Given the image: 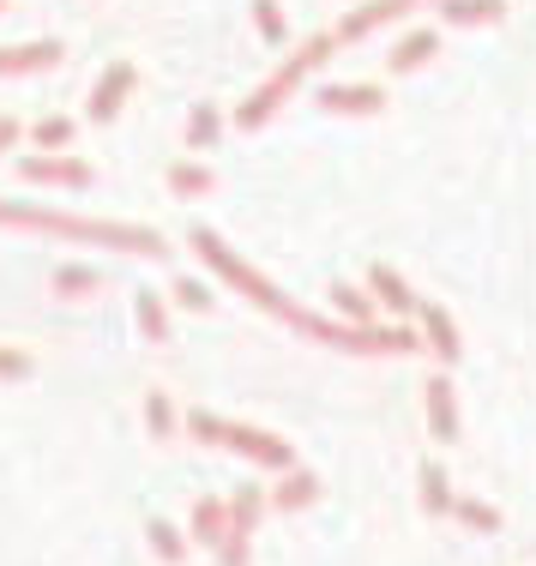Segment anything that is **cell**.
<instances>
[{
    "mask_svg": "<svg viewBox=\"0 0 536 566\" xmlns=\"http://www.w3.org/2000/svg\"><path fill=\"white\" fill-rule=\"evenodd\" d=\"M0 223L7 229H36V235H61L78 248H115V253H139V260H164L169 241L145 223H109V218H73V211H49V206H24V199H0Z\"/></svg>",
    "mask_w": 536,
    "mask_h": 566,
    "instance_id": "1",
    "label": "cell"
},
{
    "mask_svg": "<svg viewBox=\"0 0 536 566\" xmlns=\"http://www.w3.org/2000/svg\"><path fill=\"white\" fill-rule=\"evenodd\" d=\"M332 49H338V43H332V31H314V36H307V43L296 49V55H290L272 78H265V85H253V91H248V103L235 109V127H241V133H260L265 120L284 109L290 97H296L302 78L314 73V66H326V61H332Z\"/></svg>",
    "mask_w": 536,
    "mask_h": 566,
    "instance_id": "2",
    "label": "cell"
},
{
    "mask_svg": "<svg viewBox=\"0 0 536 566\" xmlns=\"http://www.w3.org/2000/svg\"><path fill=\"white\" fill-rule=\"evenodd\" d=\"M133 85H139V66H133V61H109V66H103L97 85H91V103H85V120H91V127H109V120L127 109Z\"/></svg>",
    "mask_w": 536,
    "mask_h": 566,
    "instance_id": "3",
    "label": "cell"
},
{
    "mask_svg": "<svg viewBox=\"0 0 536 566\" xmlns=\"http://www.w3.org/2000/svg\"><path fill=\"white\" fill-rule=\"evenodd\" d=\"M223 447L241 452L248 464H260V470H296V447L290 440H277V434H265V428H248V422H230V434H223Z\"/></svg>",
    "mask_w": 536,
    "mask_h": 566,
    "instance_id": "4",
    "label": "cell"
},
{
    "mask_svg": "<svg viewBox=\"0 0 536 566\" xmlns=\"http://www.w3.org/2000/svg\"><path fill=\"white\" fill-rule=\"evenodd\" d=\"M19 181H31V187H73V193H85L91 181H97V169L85 164V157H19Z\"/></svg>",
    "mask_w": 536,
    "mask_h": 566,
    "instance_id": "5",
    "label": "cell"
},
{
    "mask_svg": "<svg viewBox=\"0 0 536 566\" xmlns=\"http://www.w3.org/2000/svg\"><path fill=\"white\" fill-rule=\"evenodd\" d=\"M410 7H417V0H368V7H350L338 24H332V43H361V36H374L380 24L404 19Z\"/></svg>",
    "mask_w": 536,
    "mask_h": 566,
    "instance_id": "6",
    "label": "cell"
},
{
    "mask_svg": "<svg viewBox=\"0 0 536 566\" xmlns=\"http://www.w3.org/2000/svg\"><path fill=\"white\" fill-rule=\"evenodd\" d=\"M417 338H422V349H434L440 356V368H452V361L464 356V344H459V326H452V314L440 302H417Z\"/></svg>",
    "mask_w": 536,
    "mask_h": 566,
    "instance_id": "7",
    "label": "cell"
},
{
    "mask_svg": "<svg viewBox=\"0 0 536 566\" xmlns=\"http://www.w3.org/2000/svg\"><path fill=\"white\" fill-rule=\"evenodd\" d=\"M61 61H66V49L55 43V36H43V43H12V49H0V78H31V73H55Z\"/></svg>",
    "mask_w": 536,
    "mask_h": 566,
    "instance_id": "8",
    "label": "cell"
},
{
    "mask_svg": "<svg viewBox=\"0 0 536 566\" xmlns=\"http://www.w3.org/2000/svg\"><path fill=\"white\" fill-rule=\"evenodd\" d=\"M422 403H428V434H434L440 447H452V440H459V392H452L446 374H434V380L422 386Z\"/></svg>",
    "mask_w": 536,
    "mask_h": 566,
    "instance_id": "9",
    "label": "cell"
},
{
    "mask_svg": "<svg viewBox=\"0 0 536 566\" xmlns=\"http://www.w3.org/2000/svg\"><path fill=\"white\" fill-rule=\"evenodd\" d=\"M314 103L326 115H380L386 109V91L380 85H319Z\"/></svg>",
    "mask_w": 536,
    "mask_h": 566,
    "instance_id": "10",
    "label": "cell"
},
{
    "mask_svg": "<svg viewBox=\"0 0 536 566\" xmlns=\"http://www.w3.org/2000/svg\"><path fill=\"white\" fill-rule=\"evenodd\" d=\"M368 295L386 314H417V302H422V295H410V283L398 277L392 265H368Z\"/></svg>",
    "mask_w": 536,
    "mask_h": 566,
    "instance_id": "11",
    "label": "cell"
},
{
    "mask_svg": "<svg viewBox=\"0 0 536 566\" xmlns=\"http://www.w3.org/2000/svg\"><path fill=\"white\" fill-rule=\"evenodd\" d=\"M319 501V476H314V470H284V476H277V489L272 494H265V506H277V512H307V506H314Z\"/></svg>",
    "mask_w": 536,
    "mask_h": 566,
    "instance_id": "12",
    "label": "cell"
},
{
    "mask_svg": "<svg viewBox=\"0 0 536 566\" xmlns=\"http://www.w3.org/2000/svg\"><path fill=\"white\" fill-rule=\"evenodd\" d=\"M434 55H440V31H410V36H398V43H392L386 66L404 78V73H422V66L434 61Z\"/></svg>",
    "mask_w": 536,
    "mask_h": 566,
    "instance_id": "13",
    "label": "cell"
},
{
    "mask_svg": "<svg viewBox=\"0 0 536 566\" xmlns=\"http://www.w3.org/2000/svg\"><path fill=\"white\" fill-rule=\"evenodd\" d=\"M434 7H440V24H459V31L506 19V0H434Z\"/></svg>",
    "mask_w": 536,
    "mask_h": 566,
    "instance_id": "14",
    "label": "cell"
},
{
    "mask_svg": "<svg viewBox=\"0 0 536 566\" xmlns=\"http://www.w3.org/2000/svg\"><path fill=\"white\" fill-rule=\"evenodd\" d=\"M49 290H55L61 302H85V295H97V290H103V272H97V265L66 260V265H55V272H49Z\"/></svg>",
    "mask_w": 536,
    "mask_h": 566,
    "instance_id": "15",
    "label": "cell"
},
{
    "mask_svg": "<svg viewBox=\"0 0 536 566\" xmlns=\"http://www.w3.org/2000/svg\"><path fill=\"white\" fill-rule=\"evenodd\" d=\"M332 314H338V326H380V307H374L368 290H356V283H332Z\"/></svg>",
    "mask_w": 536,
    "mask_h": 566,
    "instance_id": "16",
    "label": "cell"
},
{
    "mask_svg": "<svg viewBox=\"0 0 536 566\" xmlns=\"http://www.w3.org/2000/svg\"><path fill=\"white\" fill-rule=\"evenodd\" d=\"M133 319H139L145 344H169V307L157 290H133Z\"/></svg>",
    "mask_w": 536,
    "mask_h": 566,
    "instance_id": "17",
    "label": "cell"
},
{
    "mask_svg": "<svg viewBox=\"0 0 536 566\" xmlns=\"http://www.w3.org/2000/svg\"><path fill=\"white\" fill-rule=\"evenodd\" d=\"M169 193L176 199H206V193H218V169H206V164H169Z\"/></svg>",
    "mask_w": 536,
    "mask_h": 566,
    "instance_id": "18",
    "label": "cell"
},
{
    "mask_svg": "<svg viewBox=\"0 0 536 566\" xmlns=\"http://www.w3.org/2000/svg\"><path fill=\"white\" fill-rule=\"evenodd\" d=\"M181 139H187V151H211V145L223 139V109H218V103H193Z\"/></svg>",
    "mask_w": 536,
    "mask_h": 566,
    "instance_id": "19",
    "label": "cell"
},
{
    "mask_svg": "<svg viewBox=\"0 0 536 566\" xmlns=\"http://www.w3.org/2000/svg\"><path fill=\"white\" fill-rule=\"evenodd\" d=\"M223 512H230V531L235 536H253V524L265 518V489H253V482H248V489H235L230 501H223Z\"/></svg>",
    "mask_w": 536,
    "mask_h": 566,
    "instance_id": "20",
    "label": "cell"
},
{
    "mask_svg": "<svg viewBox=\"0 0 536 566\" xmlns=\"http://www.w3.org/2000/svg\"><path fill=\"white\" fill-rule=\"evenodd\" d=\"M223 531H230V512H223V494H206V501L193 506V543L218 548Z\"/></svg>",
    "mask_w": 536,
    "mask_h": 566,
    "instance_id": "21",
    "label": "cell"
},
{
    "mask_svg": "<svg viewBox=\"0 0 536 566\" xmlns=\"http://www.w3.org/2000/svg\"><path fill=\"white\" fill-rule=\"evenodd\" d=\"M73 120H66V115H43V120H36V127H31V151L36 157H61L66 151V145H73Z\"/></svg>",
    "mask_w": 536,
    "mask_h": 566,
    "instance_id": "22",
    "label": "cell"
},
{
    "mask_svg": "<svg viewBox=\"0 0 536 566\" xmlns=\"http://www.w3.org/2000/svg\"><path fill=\"white\" fill-rule=\"evenodd\" d=\"M417 482H422V512H434V518H440V512H452V501H459V494H452V476L434 464V458L417 470Z\"/></svg>",
    "mask_w": 536,
    "mask_h": 566,
    "instance_id": "23",
    "label": "cell"
},
{
    "mask_svg": "<svg viewBox=\"0 0 536 566\" xmlns=\"http://www.w3.org/2000/svg\"><path fill=\"white\" fill-rule=\"evenodd\" d=\"M452 518H459L464 531H476V536H494V531H501V506L476 501V494H459V501H452Z\"/></svg>",
    "mask_w": 536,
    "mask_h": 566,
    "instance_id": "24",
    "label": "cell"
},
{
    "mask_svg": "<svg viewBox=\"0 0 536 566\" xmlns=\"http://www.w3.org/2000/svg\"><path fill=\"white\" fill-rule=\"evenodd\" d=\"M145 543H151V555H157V560H169V566H181V560H187V536H181L169 518H151V524H145Z\"/></svg>",
    "mask_w": 536,
    "mask_h": 566,
    "instance_id": "25",
    "label": "cell"
},
{
    "mask_svg": "<svg viewBox=\"0 0 536 566\" xmlns=\"http://www.w3.org/2000/svg\"><path fill=\"white\" fill-rule=\"evenodd\" d=\"M253 31H260L265 43H272V49H284V43H290L284 7H277V0H253Z\"/></svg>",
    "mask_w": 536,
    "mask_h": 566,
    "instance_id": "26",
    "label": "cell"
},
{
    "mask_svg": "<svg viewBox=\"0 0 536 566\" xmlns=\"http://www.w3.org/2000/svg\"><path fill=\"white\" fill-rule=\"evenodd\" d=\"M145 428H151V440H176V403H169V392H145Z\"/></svg>",
    "mask_w": 536,
    "mask_h": 566,
    "instance_id": "27",
    "label": "cell"
},
{
    "mask_svg": "<svg viewBox=\"0 0 536 566\" xmlns=\"http://www.w3.org/2000/svg\"><path fill=\"white\" fill-rule=\"evenodd\" d=\"M181 428L199 440V447H223V434H230V422H223L218 410H187V422H181Z\"/></svg>",
    "mask_w": 536,
    "mask_h": 566,
    "instance_id": "28",
    "label": "cell"
},
{
    "mask_svg": "<svg viewBox=\"0 0 536 566\" xmlns=\"http://www.w3.org/2000/svg\"><path fill=\"white\" fill-rule=\"evenodd\" d=\"M176 307H187V314H211V302H218V295H211V283L206 277H176Z\"/></svg>",
    "mask_w": 536,
    "mask_h": 566,
    "instance_id": "29",
    "label": "cell"
},
{
    "mask_svg": "<svg viewBox=\"0 0 536 566\" xmlns=\"http://www.w3.org/2000/svg\"><path fill=\"white\" fill-rule=\"evenodd\" d=\"M0 380H31V356L0 344Z\"/></svg>",
    "mask_w": 536,
    "mask_h": 566,
    "instance_id": "30",
    "label": "cell"
},
{
    "mask_svg": "<svg viewBox=\"0 0 536 566\" xmlns=\"http://www.w3.org/2000/svg\"><path fill=\"white\" fill-rule=\"evenodd\" d=\"M19 133H24L19 115H0V151H12V145H19Z\"/></svg>",
    "mask_w": 536,
    "mask_h": 566,
    "instance_id": "31",
    "label": "cell"
},
{
    "mask_svg": "<svg viewBox=\"0 0 536 566\" xmlns=\"http://www.w3.org/2000/svg\"><path fill=\"white\" fill-rule=\"evenodd\" d=\"M0 7H7V0H0Z\"/></svg>",
    "mask_w": 536,
    "mask_h": 566,
    "instance_id": "32",
    "label": "cell"
}]
</instances>
